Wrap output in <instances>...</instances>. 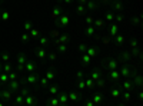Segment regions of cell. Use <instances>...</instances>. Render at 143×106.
<instances>
[{"mask_svg": "<svg viewBox=\"0 0 143 106\" xmlns=\"http://www.w3.org/2000/svg\"><path fill=\"white\" fill-rule=\"evenodd\" d=\"M103 66H106L109 70L117 69L119 67V62H117V59H106V60H103Z\"/></svg>", "mask_w": 143, "mask_h": 106, "instance_id": "obj_7", "label": "cell"}, {"mask_svg": "<svg viewBox=\"0 0 143 106\" xmlns=\"http://www.w3.org/2000/svg\"><path fill=\"white\" fill-rule=\"evenodd\" d=\"M84 53H87V55L92 57V59H94V57H97V53H99V49L96 47V46H87L86 47V52Z\"/></svg>", "mask_w": 143, "mask_h": 106, "instance_id": "obj_11", "label": "cell"}, {"mask_svg": "<svg viewBox=\"0 0 143 106\" xmlns=\"http://www.w3.org/2000/svg\"><path fill=\"white\" fill-rule=\"evenodd\" d=\"M124 40H126V37H124L123 35H119V33L113 37V42H114L117 46H122V45L124 43Z\"/></svg>", "mask_w": 143, "mask_h": 106, "instance_id": "obj_18", "label": "cell"}, {"mask_svg": "<svg viewBox=\"0 0 143 106\" xmlns=\"http://www.w3.org/2000/svg\"><path fill=\"white\" fill-rule=\"evenodd\" d=\"M116 86H119V87L122 89V92L123 90H134V83H133V79H132V77H126L122 83L117 82Z\"/></svg>", "mask_w": 143, "mask_h": 106, "instance_id": "obj_2", "label": "cell"}, {"mask_svg": "<svg viewBox=\"0 0 143 106\" xmlns=\"http://www.w3.org/2000/svg\"><path fill=\"white\" fill-rule=\"evenodd\" d=\"M113 20H114V13H113V10H112V12H107V13L104 15V22L112 23Z\"/></svg>", "mask_w": 143, "mask_h": 106, "instance_id": "obj_25", "label": "cell"}, {"mask_svg": "<svg viewBox=\"0 0 143 106\" xmlns=\"http://www.w3.org/2000/svg\"><path fill=\"white\" fill-rule=\"evenodd\" d=\"M49 59L52 62H54L56 60V53H54V52H52V53H49Z\"/></svg>", "mask_w": 143, "mask_h": 106, "instance_id": "obj_46", "label": "cell"}, {"mask_svg": "<svg viewBox=\"0 0 143 106\" xmlns=\"http://www.w3.org/2000/svg\"><path fill=\"white\" fill-rule=\"evenodd\" d=\"M0 79H2L3 82H6V80H7V76H6V75H2V77H0Z\"/></svg>", "mask_w": 143, "mask_h": 106, "instance_id": "obj_59", "label": "cell"}, {"mask_svg": "<svg viewBox=\"0 0 143 106\" xmlns=\"http://www.w3.org/2000/svg\"><path fill=\"white\" fill-rule=\"evenodd\" d=\"M100 40H102L103 45H110L113 42V37L112 36H103V37H100Z\"/></svg>", "mask_w": 143, "mask_h": 106, "instance_id": "obj_28", "label": "cell"}, {"mask_svg": "<svg viewBox=\"0 0 143 106\" xmlns=\"http://www.w3.org/2000/svg\"><path fill=\"white\" fill-rule=\"evenodd\" d=\"M133 83L137 86L139 89H142V76L139 75V73H136V75L133 76Z\"/></svg>", "mask_w": 143, "mask_h": 106, "instance_id": "obj_22", "label": "cell"}, {"mask_svg": "<svg viewBox=\"0 0 143 106\" xmlns=\"http://www.w3.org/2000/svg\"><path fill=\"white\" fill-rule=\"evenodd\" d=\"M86 47H87V45H84V43H80V45L77 46V50H79V53H82V55H83L84 52H86Z\"/></svg>", "mask_w": 143, "mask_h": 106, "instance_id": "obj_36", "label": "cell"}, {"mask_svg": "<svg viewBox=\"0 0 143 106\" xmlns=\"http://www.w3.org/2000/svg\"><path fill=\"white\" fill-rule=\"evenodd\" d=\"M84 83H86V89H89V90L94 89V86H96V82H94L87 73H84Z\"/></svg>", "mask_w": 143, "mask_h": 106, "instance_id": "obj_9", "label": "cell"}, {"mask_svg": "<svg viewBox=\"0 0 143 106\" xmlns=\"http://www.w3.org/2000/svg\"><path fill=\"white\" fill-rule=\"evenodd\" d=\"M47 103H49V105H52V106H60V102H59V99H57V96H54V97L49 99V100H47Z\"/></svg>", "mask_w": 143, "mask_h": 106, "instance_id": "obj_32", "label": "cell"}, {"mask_svg": "<svg viewBox=\"0 0 143 106\" xmlns=\"http://www.w3.org/2000/svg\"><path fill=\"white\" fill-rule=\"evenodd\" d=\"M130 53H132V56H137V57H142V52H140V49H139V46L137 47H133V49H130Z\"/></svg>", "mask_w": 143, "mask_h": 106, "instance_id": "obj_30", "label": "cell"}, {"mask_svg": "<svg viewBox=\"0 0 143 106\" xmlns=\"http://www.w3.org/2000/svg\"><path fill=\"white\" fill-rule=\"evenodd\" d=\"M117 33H119V23H110V26H109V36L114 37Z\"/></svg>", "mask_w": 143, "mask_h": 106, "instance_id": "obj_13", "label": "cell"}, {"mask_svg": "<svg viewBox=\"0 0 143 106\" xmlns=\"http://www.w3.org/2000/svg\"><path fill=\"white\" fill-rule=\"evenodd\" d=\"M37 36H39V30H37V29L32 30V37H37Z\"/></svg>", "mask_w": 143, "mask_h": 106, "instance_id": "obj_48", "label": "cell"}, {"mask_svg": "<svg viewBox=\"0 0 143 106\" xmlns=\"http://www.w3.org/2000/svg\"><path fill=\"white\" fill-rule=\"evenodd\" d=\"M137 97H139V100H142V99H143V93H142V89H140V92H139Z\"/></svg>", "mask_w": 143, "mask_h": 106, "instance_id": "obj_56", "label": "cell"}, {"mask_svg": "<svg viewBox=\"0 0 143 106\" xmlns=\"http://www.w3.org/2000/svg\"><path fill=\"white\" fill-rule=\"evenodd\" d=\"M56 96H57V99H59L60 105H66V103L69 102V96H67V93H66V92H59Z\"/></svg>", "mask_w": 143, "mask_h": 106, "instance_id": "obj_14", "label": "cell"}, {"mask_svg": "<svg viewBox=\"0 0 143 106\" xmlns=\"http://www.w3.org/2000/svg\"><path fill=\"white\" fill-rule=\"evenodd\" d=\"M49 93H50V95H54V96L57 95V93H59V89H57V86H56V85L50 86V87H49Z\"/></svg>", "mask_w": 143, "mask_h": 106, "instance_id": "obj_34", "label": "cell"}, {"mask_svg": "<svg viewBox=\"0 0 143 106\" xmlns=\"http://www.w3.org/2000/svg\"><path fill=\"white\" fill-rule=\"evenodd\" d=\"M86 6L84 5H80V3H77V5H76V13H77V15H86Z\"/></svg>", "mask_w": 143, "mask_h": 106, "instance_id": "obj_21", "label": "cell"}, {"mask_svg": "<svg viewBox=\"0 0 143 106\" xmlns=\"http://www.w3.org/2000/svg\"><path fill=\"white\" fill-rule=\"evenodd\" d=\"M84 103H86V106H94V103H93V100H92V99H86V102H84Z\"/></svg>", "mask_w": 143, "mask_h": 106, "instance_id": "obj_47", "label": "cell"}, {"mask_svg": "<svg viewBox=\"0 0 143 106\" xmlns=\"http://www.w3.org/2000/svg\"><path fill=\"white\" fill-rule=\"evenodd\" d=\"M56 49L60 53H64V52H67V46H66V43H59V45H56Z\"/></svg>", "mask_w": 143, "mask_h": 106, "instance_id": "obj_31", "label": "cell"}, {"mask_svg": "<svg viewBox=\"0 0 143 106\" xmlns=\"http://www.w3.org/2000/svg\"><path fill=\"white\" fill-rule=\"evenodd\" d=\"M104 23H106V22H104L103 19H100V17H97V19H94L93 20V26L96 27V29H103Z\"/></svg>", "mask_w": 143, "mask_h": 106, "instance_id": "obj_19", "label": "cell"}, {"mask_svg": "<svg viewBox=\"0 0 143 106\" xmlns=\"http://www.w3.org/2000/svg\"><path fill=\"white\" fill-rule=\"evenodd\" d=\"M107 6H110L112 10H114V12H119V13L123 12V3L120 0H110V3Z\"/></svg>", "mask_w": 143, "mask_h": 106, "instance_id": "obj_5", "label": "cell"}, {"mask_svg": "<svg viewBox=\"0 0 143 106\" xmlns=\"http://www.w3.org/2000/svg\"><path fill=\"white\" fill-rule=\"evenodd\" d=\"M50 36H52L53 39H56V37H59V30H52V33H50Z\"/></svg>", "mask_w": 143, "mask_h": 106, "instance_id": "obj_44", "label": "cell"}, {"mask_svg": "<svg viewBox=\"0 0 143 106\" xmlns=\"http://www.w3.org/2000/svg\"><path fill=\"white\" fill-rule=\"evenodd\" d=\"M94 30H96V27H94L93 25H87L86 30H84V35L90 37V36H93V35H94Z\"/></svg>", "mask_w": 143, "mask_h": 106, "instance_id": "obj_23", "label": "cell"}, {"mask_svg": "<svg viewBox=\"0 0 143 106\" xmlns=\"http://www.w3.org/2000/svg\"><path fill=\"white\" fill-rule=\"evenodd\" d=\"M119 73H120V76H123L124 79H126V77H132V79H133V76L136 75L137 72L134 70V69H132V67L126 63V65H122V67H120Z\"/></svg>", "mask_w": 143, "mask_h": 106, "instance_id": "obj_1", "label": "cell"}, {"mask_svg": "<svg viewBox=\"0 0 143 106\" xmlns=\"http://www.w3.org/2000/svg\"><path fill=\"white\" fill-rule=\"evenodd\" d=\"M57 3H62V0H57Z\"/></svg>", "mask_w": 143, "mask_h": 106, "instance_id": "obj_60", "label": "cell"}, {"mask_svg": "<svg viewBox=\"0 0 143 106\" xmlns=\"http://www.w3.org/2000/svg\"><path fill=\"white\" fill-rule=\"evenodd\" d=\"M90 62H92V57H90L87 53H83V55H82V63H83L84 66H87Z\"/></svg>", "mask_w": 143, "mask_h": 106, "instance_id": "obj_26", "label": "cell"}, {"mask_svg": "<svg viewBox=\"0 0 143 106\" xmlns=\"http://www.w3.org/2000/svg\"><path fill=\"white\" fill-rule=\"evenodd\" d=\"M90 99L93 100L94 105H100V102H103V93L96 92V93H93V95L90 96Z\"/></svg>", "mask_w": 143, "mask_h": 106, "instance_id": "obj_12", "label": "cell"}, {"mask_svg": "<svg viewBox=\"0 0 143 106\" xmlns=\"http://www.w3.org/2000/svg\"><path fill=\"white\" fill-rule=\"evenodd\" d=\"M133 47H137V39H132L130 40V49H133Z\"/></svg>", "mask_w": 143, "mask_h": 106, "instance_id": "obj_42", "label": "cell"}, {"mask_svg": "<svg viewBox=\"0 0 143 106\" xmlns=\"http://www.w3.org/2000/svg\"><path fill=\"white\" fill-rule=\"evenodd\" d=\"M47 43H49V39H47V37H45V36H43V37H40V45H42V46H46Z\"/></svg>", "mask_w": 143, "mask_h": 106, "instance_id": "obj_41", "label": "cell"}, {"mask_svg": "<svg viewBox=\"0 0 143 106\" xmlns=\"http://www.w3.org/2000/svg\"><path fill=\"white\" fill-rule=\"evenodd\" d=\"M132 23L133 25H140V16H133L132 17Z\"/></svg>", "mask_w": 143, "mask_h": 106, "instance_id": "obj_40", "label": "cell"}, {"mask_svg": "<svg viewBox=\"0 0 143 106\" xmlns=\"http://www.w3.org/2000/svg\"><path fill=\"white\" fill-rule=\"evenodd\" d=\"M110 95H112V97L117 99L119 96H122V89H120L119 86H116V87H112V89H110Z\"/></svg>", "mask_w": 143, "mask_h": 106, "instance_id": "obj_17", "label": "cell"}, {"mask_svg": "<svg viewBox=\"0 0 143 106\" xmlns=\"http://www.w3.org/2000/svg\"><path fill=\"white\" fill-rule=\"evenodd\" d=\"M120 77H122V76H120V73H119L117 69H112V70H109V79H110L112 82L117 83Z\"/></svg>", "mask_w": 143, "mask_h": 106, "instance_id": "obj_8", "label": "cell"}, {"mask_svg": "<svg viewBox=\"0 0 143 106\" xmlns=\"http://www.w3.org/2000/svg\"><path fill=\"white\" fill-rule=\"evenodd\" d=\"M86 10L89 12H96L99 10V7H100V3H99L97 0H87V3H86Z\"/></svg>", "mask_w": 143, "mask_h": 106, "instance_id": "obj_6", "label": "cell"}, {"mask_svg": "<svg viewBox=\"0 0 143 106\" xmlns=\"http://www.w3.org/2000/svg\"><path fill=\"white\" fill-rule=\"evenodd\" d=\"M35 69H36L35 63H32V62H29V63H27V70H29V72H32V70H35Z\"/></svg>", "mask_w": 143, "mask_h": 106, "instance_id": "obj_43", "label": "cell"}, {"mask_svg": "<svg viewBox=\"0 0 143 106\" xmlns=\"http://www.w3.org/2000/svg\"><path fill=\"white\" fill-rule=\"evenodd\" d=\"M17 85H19V83H17V82H13V83H12V87H13V89H17Z\"/></svg>", "mask_w": 143, "mask_h": 106, "instance_id": "obj_55", "label": "cell"}, {"mask_svg": "<svg viewBox=\"0 0 143 106\" xmlns=\"http://www.w3.org/2000/svg\"><path fill=\"white\" fill-rule=\"evenodd\" d=\"M25 27H26V30H30V29H32V25H30L29 22H27V23L25 25Z\"/></svg>", "mask_w": 143, "mask_h": 106, "instance_id": "obj_54", "label": "cell"}, {"mask_svg": "<svg viewBox=\"0 0 143 106\" xmlns=\"http://www.w3.org/2000/svg\"><path fill=\"white\" fill-rule=\"evenodd\" d=\"M96 86L97 87H100V89H103L104 86H106V82H104V79H103V76L99 79V80H96Z\"/></svg>", "mask_w": 143, "mask_h": 106, "instance_id": "obj_33", "label": "cell"}, {"mask_svg": "<svg viewBox=\"0 0 143 106\" xmlns=\"http://www.w3.org/2000/svg\"><path fill=\"white\" fill-rule=\"evenodd\" d=\"M77 87H79V90H86V83H84L83 77L77 79Z\"/></svg>", "mask_w": 143, "mask_h": 106, "instance_id": "obj_29", "label": "cell"}, {"mask_svg": "<svg viewBox=\"0 0 143 106\" xmlns=\"http://www.w3.org/2000/svg\"><path fill=\"white\" fill-rule=\"evenodd\" d=\"M123 19H124V16L122 15V13H119V15H114V20L117 22V23H122V22H123Z\"/></svg>", "mask_w": 143, "mask_h": 106, "instance_id": "obj_37", "label": "cell"}, {"mask_svg": "<svg viewBox=\"0 0 143 106\" xmlns=\"http://www.w3.org/2000/svg\"><path fill=\"white\" fill-rule=\"evenodd\" d=\"M54 76H56V75H54V72H53V70H49L47 73H46V77H47L49 80H53V79H54Z\"/></svg>", "mask_w": 143, "mask_h": 106, "instance_id": "obj_38", "label": "cell"}, {"mask_svg": "<svg viewBox=\"0 0 143 106\" xmlns=\"http://www.w3.org/2000/svg\"><path fill=\"white\" fill-rule=\"evenodd\" d=\"M130 60H132V53L129 50H123V52H120V55H119V65H126V63H130Z\"/></svg>", "mask_w": 143, "mask_h": 106, "instance_id": "obj_3", "label": "cell"}, {"mask_svg": "<svg viewBox=\"0 0 143 106\" xmlns=\"http://www.w3.org/2000/svg\"><path fill=\"white\" fill-rule=\"evenodd\" d=\"M76 77H77V79H80V77H84V72H83V70H77V73H76Z\"/></svg>", "mask_w": 143, "mask_h": 106, "instance_id": "obj_45", "label": "cell"}, {"mask_svg": "<svg viewBox=\"0 0 143 106\" xmlns=\"http://www.w3.org/2000/svg\"><path fill=\"white\" fill-rule=\"evenodd\" d=\"M70 23V16L69 13H63L62 12V15L57 17V26H60V27H64V26H69Z\"/></svg>", "mask_w": 143, "mask_h": 106, "instance_id": "obj_4", "label": "cell"}, {"mask_svg": "<svg viewBox=\"0 0 143 106\" xmlns=\"http://www.w3.org/2000/svg\"><path fill=\"white\" fill-rule=\"evenodd\" d=\"M36 53L39 56L40 59H45L46 56H47V50H46L45 47H39V49H36Z\"/></svg>", "mask_w": 143, "mask_h": 106, "instance_id": "obj_24", "label": "cell"}, {"mask_svg": "<svg viewBox=\"0 0 143 106\" xmlns=\"http://www.w3.org/2000/svg\"><path fill=\"white\" fill-rule=\"evenodd\" d=\"M47 82H49V79H47V77H43V79H42V85L47 86Z\"/></svg>", "mask_w": 143, "mask_h": 106, "instance_id": "obj_51", "label": "cell"}, {"mask_svg": "<svg viewBox=\"0 0 143 106\" xmlns=\"http://www.w3.org/2000/svg\"><path fill=\"white\" fill-rule=\"evenodd\" d=\"M67 96H69V100H72L73 103H76V102H79L80 99H82V95L80 93H77V92H70V93H67Z\"/></svg>", "mask_w": 143, "mask_h": 106, "instance_id": "obj_15", "label": "cell"}, {"mask_svg": "<svg viewBox=\"0 0 143 106\" xmlns=\"http://www.w3.org/2000/svg\"><path fill=\"white\" fill-rule=\"evenodd\" d=\"M133 96V90H123V99L126 102H129Z\"/></svg>", "mask_w": 143, "mask_h": 106, "instance_id": "obj_27", "label": "cell"}, {"mask_svg": "<svg viewBox=\"0 0 143 106\" xmlns=\"http://www.w3.org/2000/svg\"><path fill=\"white\" fill-rule=\"evenodd\" d=\"M93 20H94V17L92 15L86 16V23H87V25H93Z\"/></svg>", "mask_w": 143, "mask_h": 106, "instance_id": "obj_39", "label": "cell"}, {"mask_svg": "<svg viewBox=\"0 0 143 106\" xmlns=\"http://www.w3.org/2000/svg\"><path fill=\"white\" fill-rule=\"evenodd\" d=\"M87 75H89L90 77L96 82V80H99V79L102 77V69H100V67H94L93 70L90 72V73H87Z\"/></svg>", "mask_w": 143, "mask_h": 106, "instance_id": "obj_10", "label": "cell"}, {"mask_svg": "<svg viewBox=\"0 0 143 106\" xmlns=\"http://www.w3.org/2000/svg\"><path fill=\"white\" fill-rule=\"evenodd\" d=\"M37 79H39V76H37V75H32V76L27 77V82H29V83H36Z\"/></svg>", "mask_w": 143, "mask_h": 106, "instance_id": "obj_35", "label": "cell"}, {"mask_svg": "<svg viewBox=\"0 0 143 106\" xmlns=\"http://www.w3.org/2000/svg\"><path fill=\"white\" fill-rule=\"evenodd\" d=\"M77 3H80V5H86L87 3V0H76Z\"/></svg>", "mask_w": 143, "mask_h": 106, "instance_id": "obj_58", "label": "cell"}, {"mask_svg": "<svg viewBox=\"0 0 143 106\" xmlns=\"http://www.w3.org/2000/svg\"><path fill=\"white\" fill-rule=\"evenodd\" d=\"M67 42H69V35H67V33L59 36V39H54V43H56V45H59V43H67Z\"/></svg>", "mask_w": 143, "mask_h": 106, "instance_id": "obj_20", "label": "cell"}, {"mask_svg": "<svg viewBox=\"0 0 143 106\" xmlns=\"http://www.w3.org/2000/svg\"><path fill=\"white\" fill-rule=\"evenodd\" d=\"M60 15H62V7H60V5L54 6V9L52 10V15H50V17H52L53 20H56V19H57Z\"/></svg>", "mask_w": 143, "mask_h": 106, "instance_id": "obj_16", "label": "cell"}, {"mask_svg": "<svg viewBox=\"0 0 143 106\" xmlns=\"http://www.w3.org/2000/svg\"><path fill=\"white\" fill-rule=\"evenodd\" d=\"M27 103H29V105H32V103H33V97H32V96H29V97H27Z\"/></svg>", "mask_w": 143, "mask_h": 106, "instance_id": "obj_53", "label": "cell"}, {"mask_svg": "<svg viewBox=\"0 0 143 106\" xmlns=\"http://www.w3.org/2000/svg\"><path fill=\"white\" fill-rule=\"evenodd\" d=\"M64 5H70V3H73V0H62Z\"/></svg>", "mask_w": 143, "mask_h": 106, "instance_id": "obj_57", "label": "cell"}, {"mask_svg": "<svg viewBox=\"0 0 143 106\" xmlns=\"http://www.w3.org/2000/svg\"><path fill=\"white\" fill-rule=\"evenodd\" d=\"M23 62H25V56H23V55H20V57H19V63H20V69H22V65H23Z\"/></svg>", "mask_w": 143, "mask_h": 106, "instance_id": "obj_49", "label": "cell"}, {"mask_svg": "<svg viewBox=\"0 0 143 106\" xmlns=\"http://www.w3.org/2000/svg\"><path fill=\"white\" fill-rule=\"evenodd\" d=\"M2 96H3L5 99H9V97H10V93H9V92H3V93H2Z\"/></svg>", "mask_w": 143, "mask_h": 106, "instance_id": "obj_52", "label": "cell"}, {"mask_svg": "<svg viewBox=\"0 0 143 106\" xmlns=\"http://www.w3.org/2000/svg\"><path fill=\"white\" fill-rule=\"evenodd\" d=\"M97 2L100 5H109V3H110V0H97Z\"/></svg>", "mask_w": 143, "mask_h": 106, "instance_id": "obj_50", "label": "cell"}]
</instances>
